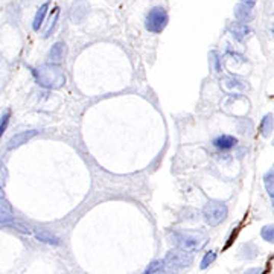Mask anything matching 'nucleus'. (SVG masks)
<instances>
[{
	"mask_svg": "<svg viewBox=\"0 0 274 274\" xmlns=\"http://www.w3.org/2000/svg\"><path fill=\"white\" fill-rule=\"evenodd\" d=\"M37 81L40 86L47 87V89H58L66 83V75L63 69L57 64H46L37 69L35 72Z\"/></svg>",
	"mask_w": 274,
	"mask_h": 274,
	"instance_id": "1",
	"label": "nucleus"
},
{
	"mask_svg": "<svg viewBox=\"0 0 274 274\" xmlns=\"http://www.w3.org/2000/svg\"><path fill=\"white\" fill-rule=\"evenodd\" d=\"M172 244L179 247L182 252L193 253L203 248L206 244V236L196 235V233H183V232H174L172 233Z\"/></svg>",
	"mask_w": 274,
	"mask_h": 274,
	"instance_id": "2",
	"label": "nucleus"
},
{
	"mask_svg": "<svg viewBox=\"0 0 274 274\" xmlns=\"http://www.w3.org/2000/svg\"><path fill=\"white\" fill-rule=\"evenodd\" d=\"M203 215H204V219L209 226L215 227V226H219L229 215V209L224 203L221 201H209L204 209H203Z\"/></svg>",
	"mask_w": 274,
	"mask_h": 274,
	"instance_id": "3",
	"label": "nucleus"
},
{
	"mask_svg": "<svg viewBox=\"0 0 274 274\" xmlns=\"http://www.w3.org/2000/svg\"><path fill=\"white\" fill-rule=\"evenodd\" d=\"M168 12L163 6H156L153 9H150V12L146 14V18H145V26L150 32L153 34H160L166 24H168Z\"/></svg>",
	"mask_w": 274,
	"mask_h": 274,
	"instance_id": "4",
	"label": "nucleus"
},
{
	"mask_svg": "<svg viewBox=\"0 0 274 274\" xmlns=\"http://www.w3.org/2000/svg\"><path fill=\"white\" fill-rule=\"evenodd\" d=\"M193 262V256L192 253L187 252H182V250H172L166 255V258L163 259V264L176 268V270H182V268H187L190 264Z\"/></svg>",
	"mask_w": 274,
	"mask_h": 274,
	"instance_id": "5",
	"label": "nucleus"
},
{
	"mask_svg": "<svg viewBox=\"0 0 274 274\" xmlns=\"http://www.w3.org/2000/svg\"><path fill=\"white\" fill-rule=\"evenodd\" d=\"M253 8H255V2L253 0H247L239 3L235 8V17L241 21V23H247L253 18Z\"/></svg>",
	"mask_w": 274,
	"mask_h": 274,
	"instance_id": "6",
	"label": "nucleus"
},
{
	"mask_svg": "<svg viewBox=\"0 0 274 274\" xmlns=\"http://www.w3.org/2000/svg\"><path fill=\"white\" fill-rule=\"evenodd\" d=\"M212 143L218 150L229 151V150H232V148H235L238 145V139L233 137V136H229V134H222V136H218L216 139H213Z\"/></svg>",
	"mask_w": 274,
	"mask_h": 274,
	"instance_id": "7",
	"label": "nucleus"
},
{
	"mask_svg": "<svg viewBox=\"0 0 274 274\" xmlns=\"http://www.w3.org/2000/svg\"><path fill=\"white\" fill-rule=\"evenodd\" d=\"M252 29L248 28L247 23H241V21H235L232 26H230V34L235 37V40L238 41H242L247 35H250Z\"/></svg>",
	"mask_w": 274,
	"mask_h": 274,
	"instance_id": "8",
	"label": "nucleus"
},
{
	"mask_svg": "<svg viewBox=\"0 0 274 274\" xmlns=\"http://www.w3.org/2000/svg\"><path fill=\"white\" fill-rule=\"evenodd\" d=\"M87 12H89V5L86 2L80 0L72 6V20L75 23H81L86 18Z\"/></svg>",
	"mask_w": 274,
	"mask_h": 274,
	"instance_id": "9",
	"label": "nucleus"
},
{
	"mask_svg": "<svg viewBox=\"0 0 274 274\" xmlns=\"http://www.w3.org/2000/svg\"><path fill=\"white\" fill-rule=\"evenodd\" d=\"M37 134V131H24V133H20L17 136H14L11 140H9V145H8V150H14L23 143H26L31 137H34Z\"/></svg>",
	"mask_w": 274,
	"mask_h": 274,
	"instance_id": "10",
	"label": "nucleus"
},
{
	"mask_svg": "<svg viewBox=\"0 0 274 274\" xmlns=\"http://www.w3.org/2000/svg\"><path fill=\"white\" fill-rule=\"evenodd\" d=\"M64 55H66V44L60 41V43H55L52 46V49L49 52V60L52 63H58L64 58Z\"/></svg>",
	"mask_w": 274,
	"mask_h": 274,
	"instance_id": "11",
	"label": "nucleus"
},
{
	"mask_svg": "<svg viewBox=\"0 0 274 274\" xmlns=\"http://www.w3.org/2000/svg\"><path fill=\"white\" fill-rule=\"evenodd\" d=\"M47 8H49V3H43V5L40 6V9L37 11V14H35V18H34V23H32V28H34V31H40L41 24L44 23V17H46Z\"/></svg>",
	"mask_w": 274,
	"mask_h": 274,
	"instance_id": "12",
	"label": "nucleus"
},
{
	"mask_svg": "<svg viewBox=\"0 0 274 274\" xmlns=\"http://www.w3.org/2000/svg\"><path fill=\"white\" fill-rule=\"evenodd\" d=\"M35 238L44 244H49V245H60V239L57 236H54L52 233L46 232V230H40V232H35Z\"/></svg>",
	"mask_w": 274,
	"mask_h": 274,
	"instance_id": "13",
	"label": "nucleus"
},
{
	"mask_svg": "<svg viewBox=\"0 0 274 274\" xmlns=\"http://www.w3.org/2000/svg\"><path fill=\"white\" fill-rule=\"evenodd\" d=\"M261 131L264 136H270L271 131H273V116L271 114H267L262 125H261Z\"/></svg>",
	"mask_w": 274,
	"mask_h": 274,
	"instance_id": "14",
	"label": "nucleus"
},
{
	"mask_svg": "<svg viewBox=\"0 0 274 274\" xmlns=\"http://www.w3.org/2000/svg\"><path fill=\"white\" fill-rule=\"evenodd\" d=\"M215 259H216V253H215L213 250L207 252V253L204 255V258L201 259V264H200L201 270H206V268H207L209 265H212V264L215 262Z\"/></svg>",
	"mask_w": 274,
	"mask_h": 274,
	"instance_id": "15",
	"label": "nucleus"
},
{
	"mask_svg": "<svg viewBox=\"0 0 274 274\" xmlns=\"http://www.w3.org/2000/svg\"><path fill=\"white\" fill-rule=\"evenodd\" d=\"M273 171H270V172H267V176L264 177V183H265V187H267V192H268V195L273 198L274 196V187H273Z\"/></svg>",
	"mask_w": 274,
	"mask_h": 274,
	"instance_id": "16",
	"label": "nucleus"
},
{
	"mask_svg": "<svg viewBox=\"0 0 274 274\" xmlns=\"http://www.w3.org/2000/svg\"><path fill=\"white\" fill-rule=\"evenodd\" d=\"M9 117H11V111H9V110H6V111L2 114V117H0V139H2V136H3V133H5V130L8 128Z\"/></svg>",
	"mask_w": 274,
	"mask_h": 274,
	"instance_id": "17",
	"label": "nucleus"
},
{
	"mask_svg": "<svg viewBox=\"0 0 274 274\" xmlns=\"http://www.w3.org/2000/svg\"><path fill=\"white\" fill-rule=\"evenodd\" d=\"M58 15H60V9L55 8V9H54V15H51V23H49V28L46 29L44 37H49V35H51V32H52V29H54V26H55V23H57V20H58Z\"/></svg>",
	"mask_w": 274,
	"mask_h": 274,
	"instance_id": "18",
	"label": "nucleus"
},
{
	"mask_svg": "<svg viewBox=\"0 0 274 274\" xmlns=\"http://www.w3.org/2000/svg\"><path fill=\"white\" fill-rule=\"evenodd\" d=\"M0 210H2V212H6V213L11 212V204H9L8 200L5 198V193L2 192V189H0Z\"/></svg>",
	"mask_w": 274,
	"mask_h": 274,
	"instance_id": "19",
	"label": "nucleus"
},
{
	"mask_svg": "<svg viewBox=\"0 0 274 274\" xmlns=\"http://www.w3.org/2000/svg\"><path fill=\"white\" fill-rule=\"evenodd\" d=\"M262 238L267 241V242H273V226H268V227H264L262 230Z\"/></svg>",
	"mask_w": 274,
	"mask_h": 274,
	"instance_id": "20",
	"label": "nucleus"
},
{
	"mask_svg": "<svg viewBox=\"0 0 274 274\" xmlns=\"http://www.w3.org/2000/svg\"><path fill=\"white\" fill-rule=\"evenodd\" d=\"M9 222H12L11 213H6V212L0 210V224H9Z\"/></svg>",
	"mask_w": 274,
	"mask_h": 274,
	"instance_id": "21",
	"label": "nucleus"
},
{
	"mask_svg": "<svg viewBox=\"0 0 274 274\" xmlns=\"http://www.w3.org/2000/svg\"><path fill=\"white\" fill-rule=\"evenodd\" d=\"M244 274H265L261 268H252V270H248L247 273H244Z\"/></svg>",
	"mask_w": 274,
	"mask_h": 274,
	"instance_id": "22",
	"label": "nucleus"
},
{
	"mask_svg": "<svg viewBox=\"0 0 274 274\" xmlns=\"http://www.w3.org/2000/svg\"><path fill=\"white\" fill-rule=\"evenodd\" d=\"M245 2H247V0H245Z\"/></svg>",
	"mask_w": 274,
	"mask_h": 274,
	"instance_id": "23",
	"label": "nucleus"
}]
</instances>
